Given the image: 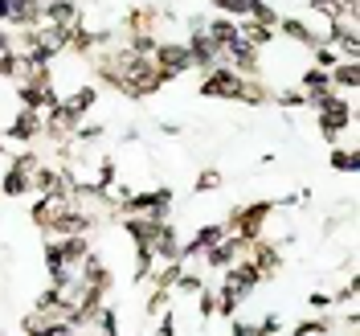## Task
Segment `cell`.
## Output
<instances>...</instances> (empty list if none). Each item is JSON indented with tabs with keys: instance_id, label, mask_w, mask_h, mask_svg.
I'll use <instances>...</instances> for the list:
<instances>
[{
	"instance_id": "1",
	"label": "cell",
	"mask_w": 360,
	"mask_h": 336,
	"mask_svg": "<svg viewBox=\"0 0 360 336\" xmlns=\"http://www.w3.org/2000/svg\"><path fill=\"white\" fill-rule=\"evenodd\" d=\"M217 185H221V173H217V168H205L201 177H197V193H209V189H217Z\"/></svg>"
}]
</instances>
